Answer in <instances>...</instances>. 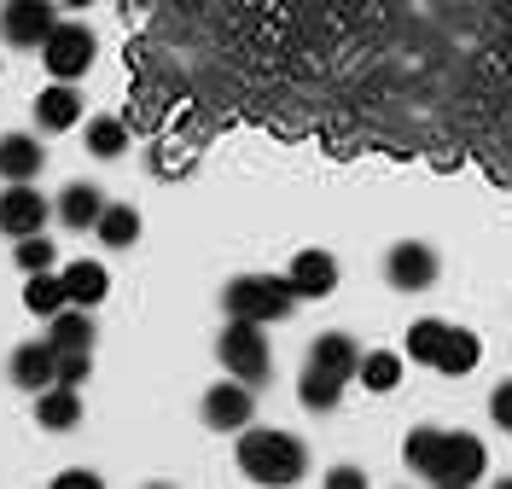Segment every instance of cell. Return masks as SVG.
<instances>
[{"label": "cell", "instance_id": "obj_5", "mask_svg": "<svg viewBox=\"0 0 512 489\" xmlns=\"http://www.w3.org/2000/svg\"><path fill=\"white\" fill-rule=\"evenodd\" d=\"M99 41L88 24H53V35L41 41V65L53 70V82H76L82 70L94 65Z\"/></svg>", "mask_w": 512, "mask_h": 489}, {"label": "cell", "instance_id": "obj_28", "mask_svg": "<svg viewBox=\"0 0 512 489\" xmlns=\"http://www.w3.org/2000/svg\"><path fill=\"white\" fill-rule=\"evenodd\" d=\"M489 414H495V425H501V431H512V379H507V385H495V396H489Z\"/></svg>", "mask_w": 512, "mask_h": 489}, {"label": "cell", "instance_id": "obj_4", "mask_svg": "<svg viewBox=\"0 0 512 489\" xmlns=\"http://www.w3.org/2000/svg\"><path fill=\"white\" fill-rule=\"evenodd\" d=\"M216 356L233 379H245V385H262L268 373H274V356H268V338H262V326L256 321H233L227 315L222 326V344H216Z\"/></svg>", "mask_w": 512, "mask_h": 489}, {"label": "cell", "instance_id": "obj_17", "mask_svg": "<svg viewBox=\"0 0 512 489\" xmlns=\"http://www.w3.org/2000/svg\"><path fill=\"white\" fill-rule=\"evenodd\" d=\"M47 344H53V350H94V315H88L82 303H64L59 315H53Z\"/></svg>", "mask_w": 512, "mask_h": 489}, {"label": "cell", "instance_id": "obj_11", "mask_svg": "<svg viewBox=\"0 0 512 489\" xmlns=\"http://www.w3.org/2000/svg\"><path fill=\"white\" fill-rule=\"evenodd\" d=\"M12 385H18V391H47V385H59V350H53V344H24V350H12Z\"/></svg>", "mask_w": 512, "mask_h": 489}, {"label": "cell", "instance_id": "obj_15", "mask_svg": "<svg viewBox=\"0 0 512 489\" xmlns=\"http://www.w3.org/2000/svg\"><path fill=\"white\" fill-rule=\"evenodd\" d=\"M99 210H105V198H99V187H88V181H70L59 193V222L76 233H94Z\"/></svg>", "mask_w": 512, "mask_h": 489}, {"label": "cell", "instance_id": "obj_27", "mask_svg": "<svg viewBox=\"0 0 512 489\" xmlns=\"http://www.w3.org/2000/svg\"><path fill=\"white\" fill-rule=\"evenodd\" d=\"M88 350H59V385H82L88 379Z\"/></svg>", "mask_w": 512, "mask_h": 489}, {"label": "cell", "instance_id": "obj_30", "mask_svg": "<svg viewBox=\"0 0 512 489\" xmlns=\"http://www.w3.org/2000/svg\"><path fill=\"white\" fill-rule=\"evenodd\" d=\"M326 484H332V489H361V484H367V472H361V466H332V478H326Z\"/></svg>", "mask_w": 512, "mask_h": 489}, {"label": "cell", "instance_id": "obj_19", "mask_svg": "<svg viewBox=\"0 0 512 489\" xmlns=\"http://www.w3.org/2000/svg\"><path fill=\"white\" fill-rule=\"evenodd\" d=\"M344 385L350 379H338V373H326V367H303V385H297V402L309 408V414H332L338 408V396H344Z\"/></svg>", "mask_w": 512, "mask_h": 489}, {"label": "cell", "instance_id": "obj_20", "mask_svg": "<svg viewBox=\"0 0 512 489\" xmlns=\"http://www.w3.org/2000/svg\"><path fill=\"white\" fill-rule=\"evenodd\" d=\"M64 303H70V292H64V274H59V268H41V274H30V280H24V309H30V315H47V321H53Z\"/></svg>", "mask_w": 512, "mask_h": 489}, {"label": "cell", "instance_id": "obj_21", "mask_svg": "<svg viewBox=\"0 0 512 489\" xmlns=\"http://www.w3.org/2000/svg\"><path fill=\"white\" fill-rule=\"evenodd\" d=\"M94 233H99V245L128 251V245L140 239V210H128V204H105V210H99V222H94Z\"/></svg>", "mask_w": 512, "mask_h": 489}, {"label": "cell", "instance_id": "obj_2", "mask_svg": "<svg viewBox=\"0 0 512 489\" xmlns=\"http://www.w3.org/2000/svg\"><path fill=\"white\" fill-rule=\"evenodd\" d=\"M239 472L251 484H297L309 472V449L291 437V431H274V425H245L239 431Z\"/></svg>", "mask_w": 512, "mask_h": 489}, {"label": "cell", "instance_id": "obj_16", "mask_svg": "<svg viewBox=\"0 0 512 489\" xmlns=\"http://www.w3.org/2000/svg\"><path fill=\"white\" fill-rule=\"evenodd\" d=\"M35 420L47 425V431H70V425L82 420L76 385H47V391H35Z\"/></svg>", "mask_w": 512, "mask_h": 489}, {"label": "cell", "instance_id": "obj_6", "mask_svg": "<svg viewBox=\"0 0 512 489\" xmlns=\"http://www.w3.org/2000/svg\"><path fill=\"white\" fill-rule=\"evenodd\" d=\"M59 24V12H53V0H6L0 6V35L12 41V47H41L47 35Z\"/></svg>", "mask_w": 512, "mask_h": 489}, {"label": "cell", "instance_id": "obj_12", "mask_svg": "<svg viewBox=\"0 0 512 489\" xmlns=\"http://www.w3.org/2000/svg\"><path fill=\"white\" fill-rule=\"evenodd\" d=\"M35 123L47 134H64V129H76L82 123V94L70 88V82H53L47 94L35 99Z\"/></svg>", "mask_w": 512, "mask_h": 489}, {"label": "cell", "instance_id": "obj_13", "mask_svg": "<svg viewBox=\"0 0 512 489\" xmlns=\"http://www.w3.org/2000/svg\"><path fill=\"white\" fill-rule=\"evenodd\" d=\"M64 292H70V303H82V309H99L105 303V292H111V274H105V262H64Z\"/></svg>", "mask_w": 512, "mask_h": 489}, {"label": "cell", "instance_id": "obj_8", "mask_svg": "<svg viewBox=\"0 0 512 489\" xmlns=\"http://www.w3.org/2000/svg\"><path fill=\"white\" fill-rule=\"evenodd\" d=\"M384 280H390L396 292H425V286L437 280V251L419 245V239L390 245V257H384Z\"/></svg>", "mask_w": 512, "mask_h": 489}, {"label": "cell", "instance_id": "obj_24", "mask_svg": "<svg viewBox=\"0 0 512 489\" xmlns=\"http://www.w3.org/2000/svg\"><path fill=\"white\" fill-rule=\"evenodd\" d=\"M88 152H94L99 163L123 158L128 152V123L123 117H94V123H88Z\"/></svg>", "mask_w": 512, "mask_h": 489}, {"label": "cell", "instance_id": "obj_7", "mask_svg": "<svg viewBox=\"0 0 512 489\" xmlns=\"http://www.w3.org/2000/svg\"><path fill=\"white\" fill-rule=\"evenodd\" d=\"M47 216H53V204L35 193L30 181H6V193H0V233H12V239L41 233L47 228Z\"/></svg>", "mask_w": 512, "mask_h": 489}, {"label": "cell", "instance_id": "obj_25", "mask_svg": "<svg viewBox=\"0 0 512 489\" xmlns=\"http://www.w3.org/2000/svg\"><path fill=\"white\" fill-rule=\"evenodd\" d=\"M443 338H448V321H414L408 326V361H425V367H437V356H443Z\"/></svg>", "mask_w": 512, "mask_h": 489}, {"label": "cell", "instance_id": "obj_1", "mask_svg": "<svg viewBox=\"0 0 512 489\" xmlns=\"http://www.w3.org/2000/svg\"><path fill=\"white\" fill-rule=\"evenodd\" d=\"M402 460L414 466L419 478H431V484H443V489H466L483 478V443L472 431L419 425L414 437H408V449H402Z\"/></svg>", "mask_w": 512, "mask_h": 489}, {"label": "cell", "instance_id": "obj_10", "mask_svg": "<svg viewBox=\"0 0 512 489\" xmlns=\"http://www.w3.org/2000/svg\"><path fill=\"white\" fill-rule=\"evenodd\" d=\"M286 280H291V292H297V297L338 292V257H332V251H320V245H309V251H297V257H291Z\"/></svg>", "mask_w": 512, "mask_h": 489}, {"label": "cell", "instance_id": "obj_18", "mask_svg": "<svg viewBox=\"0 0 512 489\" xmlns=\"http://www.w3.org/2000/svg\"><path fill=\"white\" fill-rule=\"evenodd\" d=\"M309 361H315V367H326V373H338V379H355V367H361V350H355L350 332H320L315 350H309Z\"/></svg>", "mask_w": 512, "mask_h": 489}, {"label": "cell", "instance_id": "obj_26", "mask_svg": "<svg viewBox=\"0 0 512 489\" xmlns=\"http://www.w3.org/2000/svg\"><path fill=\"white\" fill-rule=\"evenodd\" d=\"M12 257L24 274H41V268H59V245L47 239V233H24L18 245H12Z\"/></svg>", "mask_w": 512, "mask_h": 489}, {"label": "cell", "instance_id": "obj_22", "mask_svg": "<svg viewBox=\"0 0 512 489\" xmlns=\"http://www.w3.org/2000/svg\"><path fill=\"white\" fill-rule=\"evenodd\" d=\"M483 356V344H478V332H466V326H448V338H443V356H437V373H472Z\"/></svg>", "mask_w": 512, "mask_h": 489}, {"label": "cell", "instance_id": "obj_29", "mask_svg": "<svg viewBox=\"0 0 512 489\" xmlns=\"http://www.w3.org/2000/svg\"><path fill=\"white\" fill-rule=\"evenodd\" d=\"M53 489H99V478L88 472V466H70V472H59V478H53Z\"/></svg>", "mask_w": 512, "mask_h": 489}, {"label": "cell", "instance_id": "obj_3", "mask_svg": "<svg viewBox=\"0 0 512 489\" xmlns=\"http://www.w3.org/2000/svg\"><path fill=\"white\" fill-rule=\"evenodd\" d=\"M227 315L233 321H256V326H274L291 315V303H297V292H291L286 274H239V280H227Z\"/></svg>", "mask_w": 512, "mask_h": 489}, {"label": "cell", "instance_id": "obj_23", "mask_svg": "<svg viewBox=\"0 0 512 489\" xmlns=\"http://www.w3.org/2000/svg\"><path fill=\"white\" fill-rule=\"evenodd\" d=\"M355 379H361V385H367L373 396H390L396 385H402V356H390V350H373V356H361Z\"/></svg>", "mask_w": 512, "mask_h": 489}, {"label": "cell", "instance_id": "obj_14", "mask_svg": "<svg viewBox=\"0 0 512 489\" xmlns=\"http://www.w3.org/2000/svg\"><path fill=\"white\" fill-rule=\"evenodd\" d=\"M41 163H47V152H41L35 134H6V140H0V175H6V181H35Z\"/></svg>", "mask_w": 512, "mask_h": 489}, {"label": "cell", "instance_id": "obj_9", "mask_svg": "<svg viewBox=\"0 0 512 489\" xmlns=\"http://www.w3.org/2000/svg\"><path fill=\"white\" fill-rule=\"evenodd\" d=\"M251 414H256V396H251V385L233 379V373H227V385H210V391H204V420L216 425V431H245Z\"/></svg>", "mask_w": 512, "mask_h": 489}]
</instances>
